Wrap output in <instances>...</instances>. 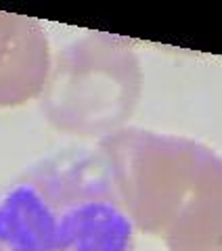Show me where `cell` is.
I'll return each mask as SVG.
<instances>
[{"mask_svg": "<svg viewBox=\"0 0 222 251\" xmlns=\"http://www.w3.org/2000/svg\"><path fill=\"white\" fill-rule=\"evenodd\" d=\"M134 249V224L99 149H63L0 186V251Z\"/></svg>", "mask_w": 222, "mask_h": 251, "instance_id": "1", "label": "cell"}, {"mask_svg": "<svg viewBox=\"0 0 222 251\" xmlns=\"http://www.w3.org/2000/svg\"><path fill=\"white\" fill-rule=\"evenodd\" d=\"M142 94L132 42L90 31L57 50L40 92V111L55 130L105 138L122 130Z\"/></svg>", "mask_w": 222, "mask_h": 251, "instance_id": "3", "label": "cell"}, {"mask_svg": "<svg viewBox=\"0 0 222 251\" xmlns=\"http://www.w3.org/2000/svg\"><path fill=\"white\" fill-rule=\"evenodd\" d=\"M168 251H222V191H214L180 211L164 234Z\"/></svg>", "mask_w": 222, "mask_h": 251, "instance_id": "5", "label": "cell"}, {"mask_svg": "<svg viewBox=\"0 0 222 251\" xmlns=\"http://www.w3.org/2000/svg\"><path fill=\"white\" fill-rule=\"evenodd\" d=\"M97 149L134 228L153 237H164L193 201L222 191V157L191 138L124 126Z\"/></svg>", "mask_w": 222, "mask_h": 251, "instance_id": "2", "label": "cell"}, {"mask_svg": "<svg viewBox=\"0 0 222 251\" xmlns=\"http://www.w3.org/2000/svg\"><path fill=\"white\" fill-rule=\"evenodd\" d=\"M51 63L40 21L0 13V107H17L40 97Z\"/></svg>", "mask_w": 222, "mask_h": 251, "instance_id": "4", "label": "cell"}]
</instances>
